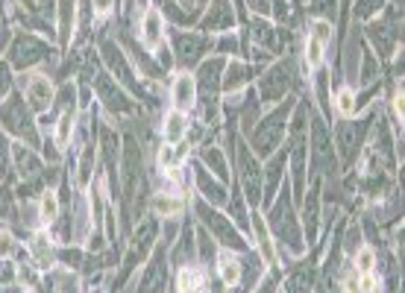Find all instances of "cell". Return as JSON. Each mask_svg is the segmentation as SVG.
<instances>
[{
	"label": "cell",
	"instance_id": "obj_40",
	"mask_svg": "<svg viewBox=\"0 0 405 293\" xmlns=\"http://www.w3.org/2000/svg\"><path fill=\"white\" fill-rule=\"evenodd\" d=\"M402 109H405V94H402V86L391 94V112H393V123L402 127Z\"/></svg>",
	"mask_w": 405,
	"mask_h": 293
},
{
	"label": "cell",
	"instance_id": "obj_46",
	"mask_svg": "<svg viewBox=\"0 0 405 293\" xmlns=\"http://www.w3.org/2000/svg\"><path fill=\"white\" fill-rule=\"evenodd\" d=\"M258 288V285H256ZM258 293H276V279L273 276H265L262 279V288H258Z\"/></svg>",
	"mask_w": 405,
	"mask_h": 293
},
{
	"label": "cell",
	"instance_id": "obj_17",
	"mask_svg": "<svg viewBox=\"0 0 405 293\" xmlns=\"http://www.w3.org/2000/svg\"><path fill=\"white\" fill-rule=\"evenodd\" d=\"M36 217L41 226H53L59 220V194L53 188H45L38 194V205H36Z\"/></svg>",
	"mask_w": 405,
	"mask_h": 293
},
{
	"label": "cell",
	"instance_id": "obj_13",
	"mask_svg": "<svg viewBox=\"0 0 405 293\" xmlns=\"http://www.w3.org/2000/svg\"><path fill=\"white\" fill-rule=\"evenodd\" d=\"M185 138H188V114L185 112H164L162 118V141L164 144H182Z\"/></svg>",
	"mask_w": 405,
	"mask_h": 293
},
{
	"label": "cell",
	"instance_id": "obj_48",
	"mask_svg": "<svg viewBox=\"0 0 405 293\" xmlns=\"http://www.w3.org/2000/svg\"><path fill=\"white\" fill-rule=\"evenodd\" d=\"M180 3H182V6H191V0H180Z\"/></svg>",
	"mask_w": 405,
	"mask_h": 293
},
{
	"label": "cell",
	"instance_id": "obj_5",
	"mask_svg": "<svg viewBox=\"0 0 405 293\" xmlns=\"http://www.w3.org/2000/svg\"><path fill=\"white\" fill-rule=\"evenodd\" d=\"M138 36L147 53H159L164 44V15L159 6H147L138 21Z\"/></svg>",
	"mask_w": 405,
	"mask_h": 293
},
{
	"label": "cell",
	"instance_id": "obj_38",
	"mask_svg": "<svg viewBox=\"0 0 405 293\" xmlns=\"http://www.w3.org/2000/svg\"><path fill=\"white\" fill-rule=\"evenodd\" d=\"M361 244H365V238H361V226H358V223H352V226L347 229V232H344V240H341V246H344V253L352 255Z\"/></svg>",
	"mask_w": 405,
	"mask_h": 293
},
{
	"label": "cell",
	"instance_id": "obj_24",
	"mask_svg": "<svg viewBox=\"0 0 405 293\" xmlns=\"http://www.w3.org/2000/svg\"><path fill=\"white\" fill-rule=\"evenodd\" d=\"M74 132H77V114L62 112L59 120L53 123V146L56 150H65V146L71 144V138H74Z\"/></svg>",
	"mask_w": 405,
	"mask_h": 293
},
{
	"label": "cell",
	"instance_id": "obj_34",
	"mask_svg": "<svg viewBox=\"0 0 405 293\" xmlns=\"http://www.w3.org/2000/svg\"><path fill=\"white\" fill-rule=\"evenodd\" d=\"M306 9L315 18L335 21V15H338V0H306Z\"/></svg>",
	"mask_w": 405,
	"mask_h": 293
},
{
	"label": "cell",
	"instance_id": "obj_22",
	"mask_svg": "<svg viewBox=\"0 0 405 293\" xmlns=\"http://www.w3.org/2000/svg\"><path fill=\"white\" fill-rule=\"evenodd\" d=\"M41 53H50V50L45 44H38L36 38H21L15 41V47H12V59L18 62V65H33V62L41 59Z\"/></svg>",
	"mask_w": 405,
	"mask_h": 293
},
{
	"label": "cell",
	"instance_id": "obj_12",
	"mask_svg": "<svg viewBox=\"0 0 405 293\" xmlns=\"http://www.w3.org/2000/svg\"><path fill=\"white\" fill-rule=\"evenodd\" d=\"M241 182L247 188V200L262 203V164L250 153H241Z\"/></svg>",
	"mask_w": 405,
	"mask_h": 293
},
{
	"label": "cell",
	"instance_id": "obj_39",
	"mask_svg": "<svg viewBox=\"0 0 405 293\" xmlns=\"http://www.w3.org/2000/svg\"><path fill=\"white\" fill-rule=\"evenodd\" d=\"M18 253V240L12 232H6V229H0V258H12Z\"/></svg>",
	"mask_w": 405,
	"mask_h": 293
},
{
	"label": "cell",
	"instance_id": "obj_31",
	"mask_svg": "<svg viewBox=\"0 0 405 293\" xmlns=\"http://www.w3.org/2000/svg\"><path fill=\"white\" fill-rule=\"evenodd\" d=\"M315 290V273L311 270H297L285 281V293H311Z\"/></svg>",
	"mask_w": 405,
	"mask_h": 293
},
{
	"label": "cell",
	"instance_id": "obj_4",
	"mask_svg": "<svg viewBox=\"0 0 405 293\" xmlns=\"http://www.w3.org/2000/svg\"><path fill=\"white\" fill-rule=\"evenodd\" d=\"M21 86H24V94H27V106L38 112V114H45L50 106H53V100H56V91H53V82H50L45 73H24L21 77Z\"/></svg>",
	"mask_w": 405,
	"mask_h": 293
},
{
	"label": "cell",
	"instance_id": "obj_19",
	"mask_svg": "<svg viewBox=\"0 0 405 293\" xmlns=\"http://www.w3.org/2000/svg\"><path fill=\"white\" fill-rule=\"evenodd\" d=\"M323 62H326V44H320L315 36H306V41H303V71L317 73V71H323Z\"/></svg>",
	"mask_w": 405,
	"mask_h": 293
},
{
	"label": "cell",
	"instance_id": "obj_42",
	"mask_svg": "<svg viewBox=\"0 0 405 293\" xmlns=\"http://www.w3.org/2000/svg\"><path fill=\"white\" fill-rule=\"evenodd\" d=\"M9 88H12V71H9L6 62H0V100L9 94Z\"/></svg>",
	"mask_w": 405,
	"mask_h": 293
},
{
	"label": "cell",
	"instance_id": "obj_14",
	"mask_svg": "<svg viewBox=\"0 0 405 293\" xmlns=\"http://www.w3.org/2000/svg\"><path fill=\"white\" fill-rule=\"evenodd\" d=\"M217 276H221V285L223 288H238V281L244 279L241 258H238L232 249H223V253L217 255Z\"/></svg>",
	"mask_w": 405,
	"mask_h": 293
},
{
	"label": "cell",
	"instance_id": "obj_21",
	"mask_svg": "<svg viewBox=\"0 0 405 293\" xmlns=\"http://www.w3.org/2000/svg\"><path fill=\"white\" fill-rule=\"evenodd\" d=\"M379 73H382L379 56L373 53V50L361 47V62H358V77H356V86H373V82H379Z\"/></svg>",
	"mask_w": 405,
	"mask_h": 293
},
{
	"label": "cell",
	"instance_id": "obj_18",
	"mask_svg": "<svg viewBox=\"0 0 405 293\" xmlns=\"http://www.w3.org/2000/svg\"><path fill=\"white\" fill-rule=\"evenodd\" d=\"M253 235H256V246H258V255H262L265 264H276V246L270 244V232H267V223L262 214H253Z\"/></svg>",
	"mask_w": 405,
	"mask_h": 293
},
{
	"label": "cell",
	"instance_id": "obj_44",
	"mask_svg": "<svg viewBox=\"0 0 405 293\" xmlns=\"http://www.w3.org/2000/svg\"><path fill=\"white\" fill-rule=\"evenodd\" d=\"M270 6H276L273 9L276 21H288V0H270Z\"/></svg>",
	"mask_w": 405,
	"mask_h": 293
},
{
	"label": "cell",
	"instance_id": "obj_30",
	"mask_svg": "<svg viewBox=\"0 0 405 293\" xmlns=\"http://www.w3.org/2000/svg\"><path fill=\"white\" fill-rule=\"evenodd\" d=\"M15 164L21 167V170H18V173H21V176H24V179H33V176H36V173L41 170V164H38V159H36V155H33V153H29V150H27V146H21V144L15 146Z\"/></svg>",
	"mask_w": 405,
	"mask_h": 293
},
{
	"label": "cell",
	"instance_id": "obj_25",
	"mask_svg": "<svg viewBox=\"0 0 405 293\" xmlns=\"http://www.w3.org/2000/svg\"><path fill=\"white\" fill-rule=\"evenodd\" d=\"M206 288L203 273L194 264H182L180 273H176V290L180 293H200Z\"/></svg>",
	"mask_w": 405,
	"mask_h": 293
},
{
	"label": "cell",
	"instance_id": "obj_16",
	"mask_svg": "<svg viewBox=\"0 0 405 293\" xmlns=\"http://www.w3.org/2000/svg\"><path fill=\"white\" fill-rule=\"evenodd\" d=\"M29 255H33V264L41 267V270L53 267V244H50L47 232H36L33 238H29Z\"/></svg>",
	"mask_w": 405,
	"mask_h": 293
},
{
	"label": "cell",
	"instance_id": "obj_43",
	"mask_svg": "<svg viewBox=\"0 0 405 293\" xmlns=\"http://www.w3.org/2000/svg\"><path fill=\"white\" fill-rule=\"evenodd\" d=\"M88 3H91V12H95L97 18H106L112 9H115L118 0H88Z\"/></svg>",
	"mask_w": 405,
	"mask_h": 293
},
{
	"label": "cell",
	"instance_id": "obj_32",
	"mask_svg": "<svg viewBox=\"0 0 405 293\" xmlns=\"http://www.w3.org/2000/svg\"><path fill=\"white\" fill-rule=\"evenodd\" d=\"M388 0H356V9H352V15L358 21H373L379 12H385Z\"/></svg>",
	"mask_w": 405,
	"mask_h": 293
},
{
	"label": "cell",
	"instance_id": "obj_37",
	"mask_svg": "<svg viewBox=\"0 0 405 293\" xmlns=\"http://www.w3.org/2000/svg\"><path fill=\"white\" fill-rule=\"evenodd\" d=\"M203 162L209 164V167H214V173L221 176L223 182L230 179V176H226V159H223V153H221V150H214V146H212V150H206V153H203Z\"/></svg>",
	"mask_w": 405,
	"mask_h": 293
},
{
	"label": "cell",
	"instance_id": "obj_20",
	"mask_svg": "<svg viewBox=\"0 0 405 293\" xmlns=\"http://www.w3.org/2000/svg\"><path fill=\"white\" fill-rule=\"evenodd\" d=\"M285 164H288V155L282 153H273L270 155V164H267V170H262L265 173V179L267 182H262V188H267V196H273L279 188H282V182H285Z\"/></svg>",
	"mask_w": 405,
	"mask_h": 293
},
{
	"label": "cell",
	"instance_id": "obj_35",
	"mask_svg": "<svg viewBox=\"0 0 405 293\" xmlns=\"http://www.w3.org/2000/svg\"><path fill=\"white\" fill-rule=\"evenodd\" d=\"M200 194H203L209 203H223V200H226V188H223L221 182H212L206 173H200Z\"/></svg>",
	"mask_w": 405,
	"mask_h": 293
},
{
	"label": "cell",
	"instance_id": "obj_9",
	"mask_svg": "<svg viewBox=\"0 0 405 293\" xmlns=\"http://www.w3.org/2000/svg\"><path fill=\"white\" fill-rule=\"evenodd\" d=\"M29 109V106H27ZM24 109V103H6L3 112H0V118H3V123L9 129H12L15 135H21V138H27V144H36V129L33 123H29V114Z\"/></svg>",
	"mask_w": 405,
	"mask_h": 293
},
{
	"label": "cell",
	"instance_id": "obj_8",
	"mask_svg": "<svg viewBox=\"0 0 405 293\" xmlns=\"http://www.w3.org/2000/svg\"><path fill=\"white\" fill-rule=\"evenodd\" d=\"M365 132H367L365 123H341V127L335 129V146H338V155L344 162L356 159L358 146H361V141H365Z\"/></svg>",
	"mask_w": 405,
	"mask_h": 293
},
{
	"label": "cell",
	"instance_id": "obj_7",
	"mask_svg": "<svg viewBox=\"0 0 405 293\" xmlns=\"http://www.w3.org/2000/svg\"><path fill=\"white\" fill-rule=\"evenodd\" d=\"M200 214H203V220H206V226H209V232H214L217 235V240L226 246V249H244V244H241V235H238V229L226 220L223 214H217V212H212L209 205H200Z\"/></svg>",
	"mask_w": 405,
	"mask_h": 293
},
{
	"label": "cell",
	"instance_id": "obj_29",
	"mask_svg": "<svg viewBox=\"0 0 405 293\" xmlns=\"http://www.w3.org/2000/svg\"><path fill=\"white\" fill-rule=\"evenodd\" d=\"M352 273H376V249L370 244H361L356 253H352Z\"/></svg>",
	"mask_w": 405,
	"mask_h": 293
},
{
	"label": "cell",
	"instance_id": "obj_41",
	"mask_svg": "<svg viewBox=\"0 0 405 293\" xmlns=\"http://www.w3.org/2000/svg\"><path fill=\"white\" fill-rule=\"evenodd\" d=\"M15 281V267L9 258H0V288H9Z\"/></svg>",
	"mask_w": 405,
	"mask_h": 293
},
{
	"label": "cell",
	"instance_id": "obj_10",
	"mask_svg": "<svg viewBox=\"0 0 405 293\" xmlns=\"http://www.w3.org/2000/svg\"><path fill=\"white\" fill-rule=\"evenodd\" d=\"M303 226H306V244L317 238V229H320V182L311 185V191H306L303 200Z\"/></svg>",
	"mask_w": 405,
	"mask_h": 293
},
{
	"label": "cell",
	"instance_id": "obj_23",
	"mask_svg": "<svg viewBox=\"0 0 405 293\" xmlns=\"http://www.w3.org/2000/svg\"><path fill=\"white\" fill-rule=\"evenodd\" d=\"M59 12V38H62V47L71 41L74 36V24H77V0H59L56 6Z\"/></svg>",
	"mask_w": 405,
	"mask_h": 293
},
{
	"label": "cell",
	"instance_id": "obj_36",
	"mask_svg": "<svg viewBox=\"0 0 405 293\" xmlns=\"http://www.w3.org/2000/svg\"><path fill=\"white\" fill-rule=\"evenodd\" d=\"M308 36H315V38L320 41V44H326V47H329L332 36H335V27H332V21H326V18H315V21H311Z\"/></svg>",
	"mask_w": 405,
	"mask_h": 293
},
{
	"label": "cell",
	"instance_id": "obj_15",
	"mask_svg": "<svg viewBox=\"0 0 405 293\" xmlns=\"http://www.w3.org/2000/svg\"><path fill=\"white\" fill-rule=\"evenodd\" d=\"M153 212L159 217H180L185 212V196H180L176 191H159L153 194Z\"/></svg>",
	"mask_w": 405,
	"mask_h": 293
},
{
	"label": "cell",
	"instance_id": "obj_28",
	"mask_svg": "<svg viewBox=\"0 0 405 293\" xmlns=\"http://www.w3.org/2000/svg\"><path fill=\"white\" fill-rule=\"evenodd\" d=\"M200 50H203V38H197V36H180V44H176V56H180L182 65H194V62L203 56Z\"/></svg>",
	"mask_w": 405,
	"mask_h": 293
},
{
	"label": "cell",
	"instance_id": "obj_33",
	"mask_svg": "<svg viewBox=\"0 0 405 293\" xmlns=\"http://www.w3.org/2000/svg\"><path fill=\"white\" fill-rule=\"evenodd\" d=\"M95 144H86V150L79 155V173H77V182L79 185H88L91 182V170H95Z\"/></svg>",
	"mask_w": 405,
	"mask_h": 293
},
{
	"label": "cell",
	"instance_id": "obj_6",
	"mask_svg": "<svg viewBox=\"0 0 405 293\" xmlns=\"http://www.w3.org/2000/svg\"><path fill=\"white\" fill-rule=\"evenodd\" d=\"M171 103H173L176 112H185V114H188L191 109H197V77L191 71H180L173 77Z\"/></svg>",
	"mask_w": 405,
	"mask_h": 293
},
{
	"label": "cell",
	"instance_id": "obj_26",
	"mask_svg": "<svg viewBox=\"0 0 405 293\" xmlns=\"http://www.w3.org/2000/svg\"><path fill=\"white\" fill-rule=\"evenodd\" d=\"M253 79V71L244 65V62H232V65H226V77H223V88L235 94V91H241L247 82Z\"/></svg>",
	"mask_w": 405,
	"mask_h": 293
},
{
	"label": "cell",
	"instance_id": "obj_47",
	"mask_svg": "<svg viewBox=\"0 0 405 293\" xmlns=\"http://www.w3.org/2000/svg\"><path fill=\"white\" fill-rule=\"evenodd\" d=\"M21 3H24L27 9H36V0H21Z\"/></svg>",
	"mask_w": 405,
	"mask_h": 293
},
{
	"label": "cell",
	"instance_id": "obj_3",
	"mask_svg": "<svg viewBox=\"0 0 405 293\" xmlns=\"http://www.w3.org/2000/svg\"><path fill=\"white\" fill-rule=\"evenodd\" d=\"M291 79H294V68H291V62H276L273 68H270L262 79H258V97H262L265 106H273V103L282 100V94L288 91Z\"/></svg>",
	"mask_w": 405,
	"mask_h": 293
},
{
	"label": "cell",
	"instance_id": "obj_1",
	"mask_svg": "<svg viewBox=\"0 0 405 293\" xmlns=\"http://www.w3.org/2000/svg\"><path fill=\"white\" fill-rule=\"evenodd\" d=\"M279 200L273 205V212H270V229H273V235L279 238V246L276 249H285L291 255H303L306 253V240H303V232H299L297 226V217H294V203H291L288 196V185L282 182L279 188Z\"/></svg>",
	"mask_w": 405,
	"mask_h": 293
},
{
	"label": "cell",
	"instance_id": "obj_27",
	"mask_svg": "<svg viewBox=\"0 0 405 293\" xmlns=\"http://www.w3.org/2000/svg\"><path fill=\"white\" fill-rule=\"evenodd\" d=\"M332 106H335L338 118H356V88L352 86H341L335 94H332Z\"/></svg>",
	"mask_w": 405,
	"mask_h": 293
},
{
	"label": "cell",
	"instance_id": "obj_45",
	"mask_svg": "<svg viewBox=\"0 0 405 293\" xmlns=\"http://www.w3.org/2000/svg\"><path fill=\"white\" fill-rule=\"evenodd\" d=\"M247 3H250L253 12H258L262 18H267V15H270V0H247Z\"/></svg>",
	"mask_w": 405,
	"mask_h": 293
},
{
	"label": "cell",
	"instance_id": "obj_11",
	"mask_svg": "<svg viewBox=\"0 0 405 293\" xmlns=\"http://www.w3.org/2000/svg\"><path fill=\"white\" fill-rule=\"evenodd\" d=\"M232 27H235V12L230 0H214L209 15L203 21V29L206 33H232Z\"/></svg>",
	"mask_w": 405,
	"mask_h": 293
},
{
	"label": "cell",
	"instance_id": "obj_2",
	"mask_svg": "<svg viewBox=\"0 0 405 293\" xmlns=\"http://www.w3.org/2000/svg\"><path fill=\"white\" fill-rule=\"evenodd\" d=\"M288 109H294V103H285L282 109H273L258 123V129L253 135V150L258 155H273L276 146L282 144L285 132H288Z\"/></svg>",
	"mask_w": 405,
	"mask_h": 293
}]
</instances>
